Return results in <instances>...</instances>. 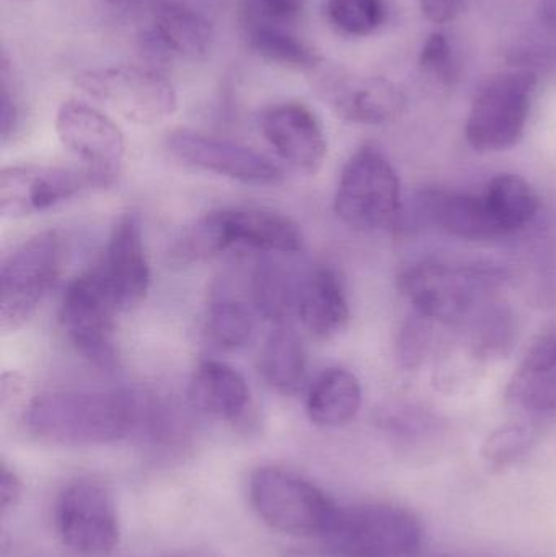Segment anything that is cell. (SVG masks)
Returning a JSON list of instances; mask_svg holds the SVG:
<instances>
[{"mask_svg": "<svg viewBox=\"0 0 556 557\" xmlns=\"http://www.w3.org/2000/svg\"><path fill=\"white\" fill-rule=\"evenodd\" d=\"M421 12L430 22L443 25L453 22L457 15L466 10L469 0H418Z\"/></svg>", "mask_w": 556, "mask_h": 557, "instance_id": "cell-34", "label": "cell"}, {"mask_svg": "<svg viewBox=\"0 0 556 557\" xmlns=\"http://www.w3.org/2000/svg\"><path fill=\"white\" fill-rule=\"evenodd\" d=\"M107 2L114 3V5H126V3L133 2V0H107Z\"/></svg>", "mask_w": 556, "mask_h": 557, "instance_id": "cell-37", "label": "cell"}, {"mask_svg": "<svg viewBox=\"0 0 556 557\" xmlns=\"http://www.w3.org/2000/svg\"><path fill=\"white\" fill-rule=\"evenodd\" d=\"M12 69L5 52L2 54V64H0V90H2V143L7 144L16 131H18L20 120H22V110H20L18 98L13 85Z\"/></svg>", "mask_w": 556, "mask_h": 557, "instance_id": "cell-32", "label": "cell"}, {"mask_svg": "<svg viewBox=\"0 0 556 557\" xmlns=\"http://www.w3.org/2000/svg\"><path fill=\"white\" fill-rule=\"evenodd\" d=\"M427 318L424 324L421 321H413L405 327L400 339V356L407 366L413 367L423 359L430 344V333H428Z\"/></svg>", "mask_w": 556, "mask_h": 557, "instance_id": "cell-33", "label": "cell"}, {"mask_svg": "<svg viewBox=\"0 0 556 557\" xmlns=\"http://www.w3.org/2000/svg\"><path fill=\"white\" fill-rule=\"evenodd\" d=\"M189 405L206 418L238 421L250 406V388L238 370L219 360L196 367L188 385Z\"/></svg>", "mask_w": 556, "mask_h": 557, "instance_id": "cell-20", "label": "cell"}, {"mask_svg": "<svg viewBox=\"0 0 556 557\" xmlns=\"http://www.w3.org/2000/svg\"><path fill=\"white\" fill-rule=\"evenodd\" d=\"M417 218L462 240L485 242L503 237L483 195L430 189L418 196Z\"/></svg>", "mask_w": 556, "mask_h": 557, "instance_id": "cell-17", "label": "cell"}, {"mask_svg": "<svg viewBox=\"0 0 556 557\" xmlns=\"http://www.w3.org/2000/svg\"><path fill=\"white\" fill-rule=\"evenodd\" d=\"M299 225L270 209L231 208L209 212L173 245L180 263L218 257L232 247H247L267 255H294L302 250Z\"/></svg>", "mask_w": 556, "mask_h": 557, "instance_id": "cell-3", "label": "cell"}, {"mask_svg": "<svg viewBox=\"0 0 556 557\" xmlns=\"http://www.w3.org/2000/svg\"><path fill=\"white\" fill-rule=\"evenodd\" d=\"M297 317L316 339H335L345 333L351 310L345 285L335 270L316 267L304 274Z\"/></svg>", "mask_w": 556, "mask_h": 557, "instance_id": "cell-19", "label": "cell"}, {"mask_svg": "<svg viewBox=\"0 0 556 557\" xmlns=\"http://www.w3.org/2000/svg\"><path fill=\"white\" fill-rule=\"evenodd\" d=\"M362 388L358 376L342 367L325 370L307 396V414L319 428H342L358 416Z\"/></svg>", "mask_w": 556, "mask_h": 557, "instance_id": "cell-22", "label": "cell"}, {"mask_svg": "<svg viewBox=\"0 0 556 557\" xmlns=\"http://www.w3.org/2000/svg\"><path fill=\"white\" fill-rule=\"evenodd\" d=\"M538 441V432L529 424H506L486 437L482 457L495 470L511 467L531 451Z\"/></svg>", "mask_w": 556, "mask_h": 557, "instance_id": "cell-29", "label": "cell"}, {"mask_svg": "<svg viewBox=\"0 0 556 557\" xmlns=\"http://www.w3.org/2000/svg\"><path fill=\"white\" fill-rule=\"evenodd\" d=\"M302 276H297L286 264L264 253L251 274V300L264 320L286 324L299 307Z\"/></svg>", "mask_w": 556, "mask_h": 557, "instance_id": "cell-23", "label": "cell"}, {"mask_svg": "<svg viewBox=\"0 0 556 557\" xmlns=\"http://www.w3.org/2000/svg\"><path fill=\"white\" fill-rule=\"evenodd\" d=\"M64 263V238L58 231L33 235L0 268V327L13 333L25 326L51 290Z\"/></svg>", "mask_w": 556, "mask_h": 557, "instance_id": "cell-6", "label": "cell"}, {"mask_svg": "<svg viewBox=\"0 0 556 557\" xmlns=\"http://www.w3.org/2000/svg\"><path fill=\"white\" fill-rule=\"evenodd\" d=\"M506 403L522 414L544 418L556 412V327L526 354L509 380Z\"/></svg>", "mask_w": 556, "mask_h": 557, "instance_id": "cell-18", "label": "cell"}, {"mask_svg": "<svg viewBox=\"0 0 556 557\" xmlns=\"http://www.w3.org/2000/svg\"><path fill=\"white\" fill-rule=\"evenodd\" d=\"M150 36L170 54L201 61L214 45V26L186 3L159 0L150 10Z\"/></svg>", "mask_w": 556, "mask_h": 557, "instance_id": "cell-21", "label": "cell"}, {"mask_svg": "<svg viewBox=\"0 0 556 557\" xmlns=\"http://www.w3.org/2000/svg\"><path fill=\"white\" fill-rule=\"evenodd\" d=\"M140 392L54 389L26 406V431L39 441L62 447H98L136 434Z\"/></svg>", "mask_w": 556, "mask_h": 557, "instance_id": "cell-1", "label": "cell"}, {"mask_svg": "<svg viewBox=\"0 0 556 557\" xmlns=\"http://www.w3.org/2000/svg\"><path fill=\"white\" fill-rule=\"evenodd\" d=\"M22 487L18 474L5 461H2L0 465V512H2V517L15 509L20 497H22Z\"/></svg>", "mask_w": 556, "mask_h": 557, "instance_id": "cell-35", "label": "cell"}, {"mask_svg": "<svg viewBox=\"0 0 556 557\" xmlns=\"http://www.w3.org/2000/svg\"><path fill=\"white\" fill-rule=\"evenodd\" d=\"M257 516L270 529L304 539H325L339 506L312 481L281 467H260L248 481Z\"/></svg>", "mask_w": 556, "mask_h": 557, "instance_id": "cell-4", "label": "cell"}, {"mask_svg": "<svg viewBox=\"0 0 556 557\" xmlns=\"http://www.w3.org/2000/svg\"><path fill=\"white\" fill-rule=\"evenodd\" d=\"M121 313L97 268L72 278L59 305V323L78 356L100 370L116 369L114 318Z\"/></svg>", "mask_w": 556, "mask_h": 557, "instance_id": "cell-9", "label": "cell"}, {"mask_svg": "<svg viewBox=\"0 0 556 557\" xmlns=\"http://www.w3.org/2000/svg\"><path fill=\"white\" fill-rule=\"evenodd\" d=\"M420 67L427 77L437 84L449 85L457 75L453 46L443 33H433L424 42Z\"/></svg>", "mask_w": 556, "mask_h": 557, "instance_id": "cell-31", "label": "cell"}, {"mask_svg": "<svg viewBox=\"0 0 556 557\" xmlns=\"http://www.w3.org/2000/svg\"><path fill=\"white\" fill-rule=\"evenodd\" d=\"M84 94L137 126H156L175 114L178 95L165 75L137 65L90 69L75 77Z\"/></svg>", "mask_w": 556, "mask_h": 557, "instance_id": "cell-7", "label": "cell"}, {"mask_svg": "<svg viewBox=\"0 0 556 557\" xmlns=\"http://www.w3.org/2000/svg\"><path fill=\"white\" fill-rule=\"evenodd\" d=\"M97 271L116 301L121 313L146 300L150 288V267L144 247L143 225L133 212L121 215L111 231Z\"/></svg>", "mask_w": 556, "mask_h": 557, "instance_id": "cell-15", "label": "cell"}, {"mask_svg": "<svg viewBox=\"0 0 556 557\" xmlns=\"http://www.w3.org/2000/svg\"><path fill=\"white\" fill-rule=\"evenodd\" d=\"M325 12L333 28L353 38L374 35L387 18L385 0H326Z\"/></svg>", "mask_w": 556, "mask_h": 557, "instance_id": "cell-28", "label": "cell"}, {"mask_svg": "<svg viewBox=\"0 0 556 557\" xmlns=\"http://www.w3.org/2000/svg\"><path fill=\"white\" fill-rule=\"evenodd\" d=\"M505 282L506 273L498 268L427 261L404 271L398 288L420 317L472 327L499 305L496 297Z\"/></svg>", "mask_w": 556, "mask_h": 557, "instance_id": "cell-2", "label": "cell"}, {"mask_svg": "<svg viewBox=\"0 0 556 557\" xmlns=\"http://www.w3.org/2000/svg\"><path fill=\"white\" fill-rule=\"evenodd\" d=\"M10 2H22V3H25V2H29V0H10Z\"/></svg>", "mask_w": 556, "mask_h": 557, "instance_id": "cell-38", "label": "cell"}, {"mask_svg": "<svg viewBox=\"0 0 556 557\" xmlns=\"http://www.w3.org/2000/svg\"><path fill=\"white\" fill-rule=\"evenodd\" d=\"M319 97L349 123L381 126L398 120L405 98L392 82L343 71H320L313 81Z\"/></svg>", "mask_w": 556, "mask_h": 557, "instance_id": "cell-13", "label": "cell"}, {"mask_svg": "<svg viewBox=\"0 0 556 557\" xmlns=\"http://www.w3.org/2000/svg\"><path fill=\"white\" fill-rule=\"evenodd\" d=\"M333 206L339 221L355 231H384L397 225L401 214L400 180L379 147L366 144L349 157Z\"/></svg>", "mask_w": 556, "mask_h": 557, "instance_id": "cell-5", "label": "cell"}, {"mask_svg": "<svg viewBox=\"0 0 556 557\" xmlns=\"http://www.w3.org/2000/svg\"><path fill=\"white\" fill-rule=\"evenodd\" d=\"M114 176L82 166L13 165L0 173V214L23 219L49 211L95 188L113 185Z\"/></svg>", "mask_w": 556, "mask_h": 557, "instance_id": "cell-11", "label": "cell"}, {"mask_svg": "<svg viewBox=\"0 0 556 557\" xmlns=\"http://www.w3.org/2000/svg\"><path fill=\"white\" fill-rule=\"evenodd\" d=\"M206 333L219 349H240L254 336V310L232 295L215 294L206 313Z\"/></svg>", "mask_w": 556, "mask_h": 557, "instance_id": "cell-27", "label": "cell"}, {"mask_svg": "<svg viewBox=\"0 0 556 557\" xmlns=\"http://www.w3.org/2000/svg\"><path fill=\"white\" fill-rule=\"evenodd\" d=\"M166 149L173 159L189 169L214 173L245 185H276L283 180V170L263 153L196 131H173L166 139Z\"/></svg>", "mask_w": 556, "mask_h": 557, "instance_id": "cell-12", "label": "cell"}, {"mask_svg": "<svg viewBox=\"0 0 556 557\" xmlns=\"http://www.w3.org/2000/svg\"><path fill=\"white\" fill-rule=\"evenodd\" d=\"M55 133L85 166L116 178L126 156V139L107 114L85 101H64L55 114Z\"/></svg>", "mask_w": 556, "mask_h": 557, "instance_id": "cell-14", "label": "cell"}, {"mask_svg": "<svg viewBox=\"0 0 556 557\" xmlns=\"http://www.w3.org/2000/svg\"><path fill=\"white\" fill-rule=\"evenodd\" d=\"M244 33L248 48L264 61L300 71H317L322 65L319 51L294 35L293 28L244 26Z\"/></svg>", "mask_w": 556, "mask_h": 557, "instance_id": "cell-26", "label": "cell"}, {"mask_svg": "<svg viewBox=\"0 0 556 557\" xmlns=\"http://www.w3.org/2000/svg\"><path fill=\"white\" fill-rule=\"evenodd\" d=\"M538 78L532 72H503L490 78L473 100L466 137L473 150L503 152L521 143Z\"/></svg>", "mask_w": 556, "mask_h": 557, "instance_id": "cell-8", "label": "cell"}, {"mask_svg": "<svg viewBox=\"0 0 556 557\" xmlns=\"http://www.w3.org/2000/svg\"><path fill=\"white\" fill-rule=\"evenodd\" d=\"M307 357L296 331L281 324L268 337L260 356L264 382L283 395H294L306 379Z\"/></svg>", "mask_w": 556, "mask_h": 557, "instance_id": "cell-24", "label": "cell"}, {"mask_svg": "<svg viewBox=\"0 0 556 557\" xmlns=\"http://www.w3.org/2000/svg\"><path fill=\"white\" fill-rule=\"evenodd\" d=\"M304 7L306 0H238L242 26L293 28Z\"/></svg>", "mask_w": 556, "mask_h": 557, "instance_id": "cell-30", "label": "cell"}, {"mask_svg": "<svg viewBox=\"0 0 556 557\" xmlns=\"http://www.w3.org/2000/svg\"><path fill=\"white\" fill-rule=\"evenodd\" d=\"M55 532L75 555L103 557L120 545L121 527L113 491L95 478L65 484L54 510Z\"/></svg>", "mask_w": 556, "mask_h": 557, "instance_id": "cell-10", "label": "cell"}, {"mask_svg": "<svg viewBox=\"0 0 556 557\" xmlns=\"http://www.w3.org/2000/svg\"><path fill=\"white\" fill-rule=\"evenodd\" d=\"M483 198L503 237L528 227L541 206L534 188L521 176L508 173L493 178Z\"/></svg>", "mask_w": 556, "mask_h": 557, "instance_id": "cell-25", "label": "cell"}, {"mask_svg": "<svg viewBox=\"0 0 556 557\" xmlns=\"http://www.w3.org/2000/svg\"><path fill=\"white\" fill-rule=\"evenodd\" d=\"M170 557H221L212 552H206V549H188V552H180L176 555Z\"/></svg>", "mask_w": 556, "mask_h": 557, "instance_id": "cell-36", "label": "cell"}, {"mask_svg": "<svg viewBox=\"0 0 556 557\" xmlns=\"http://www.w3.org/2000/svg\"><path fill=\"white\" fill-rule=\"evenodd\" d=\"M267 143L291 169L316 175L325 162V131L317 114L299 101H283L267 108L260 117Z\"/></svg>", "mask_w": 556, "mask_h": 557, "instance_id": "cell-16", "label": "cell"}]
</instances>
